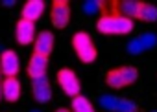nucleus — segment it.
Listing matches in <instances>:
<instances>
[{
  "mask_svg": "<svg viewBox=\"0 0 157 112\" xmlns=\"http://www.w3.org/2000/svg\"><path fill=\"white\" fill-rule=\"evenodd\" d=\"M115 8L104 11L102 9V17L96 22V30L102 35H128L133 31V20L126 19L118 13L117 4H113Z\"/></svg>",
  "mask_w": 157,
  "mask_h": 112,
  "instance_id": "obj_1",
  "label": "nucleus"
},
{
  "mask_svg": "<svg viewBox=\"0 0 157 112\" xmlns=\"http://www.w3.org/2000/svg\"><path fill=\"white\" fill-rule=\"evenodd\" d=\"M72 48L78 55L82 63H94L96 57H98V52H96V46L91 39V35L87 31H76L72 35Z\"/></svg>",
  "mask_w": 157,
  "mask_h": 112,
  "instance_id": "obj_2",
  "label": "nucleus"
},
{
  "mask_svg": "<svg viewBox=\"0 0 157 112\" xmlns=\"http://www.w3.org/2000/svg\"><path fill=\"white\" fill-rule=\"evenodd\" d=\"M139 77V72L135 66H120V68H113L105 74V83L111 88H126L129 85H133Z\"/></svg>",
  "mask_w": 157,
  "mask_h": 112,
  "instance_id": "obj_3",
  "label": "nucleus"
},
{
  "mask_svg": "<svg viewBox=\"0 0 157 112\" xmlns=\"http://www.w3.org/2000/svg\"><path fill=\"white\" fill-rule=\"evenodd\" d=\"M100 107L111 112H139V107L135 101L126 99V97H117L111 94L100 96Z\"/></svg>",
  "mask_w": 157,
  "mask_h": 112,
  "instance_id": "obj_4",
  "label": "nucleus"
},
{
  "mask_svg": "<svg viewBox=\"0 0 157 112\" xmlns=\"http://www.w3.org/2000/svg\"><path fill=\"white\" fill-rule=\"evenodd\" d=\"M56 77H57V85L61 86V90H63L67 96H70V97L80 96V90H82L80 79H78V75H76L70 68H61Z\"/></svg>",
  "mask_w": 157,
  "mask_h": 112,
  "instance_id": "obj_5",
  "label": "nucleus"
},
{
  "mask_svg": "<svg viewBox=\"0 0 157 112\" xmlns=\"http://www.w3.org/2000/svg\"><path fill=\"white\" fill-rule=\"evenodd\" d=\"M50 20L52 26L57 30H63L70 22V4L67 0H54L50 9Z\"/></svg>",
  "mask_w": 157,
  "mask_h": 112,
  "instance_id": "obj_6",
  "label": "nucleus"
},
{
  "mask_svg": "<svg viewBox=\"0 0 157 112\" xmlns=\"http://www.w3.org/2000/svg\"><path fill=\"white\" fill-rule=\"evenodd\" d=\"M155 46H157V35L155 33H142L140 37L129 41L126 48H128V52L131 55H139V53L148 52V50H151Z\"/></svg>",
  "mask_w": 157,
  "mask_h": 112,
  "instance_id": "obj_7",
  "label": "nucleus"
},
{
  "mask_svg": "<svg viewBox=\"0 0 157 112\" xmlns=\"http://www.w3.org/2000/svg\"><path fill=\"white\" fill-rule=\"evenodd\" d=\"M21 68V61L17 57V53L13 50H6L0 55V72H2L6 77H17Z\"/></svg>",
  "mask_w": 157,
  "mask_h": 112,
  "instance_id": "obj_8",
  "label": "nucleus"
},
{
  "mask_svg": "<svg viewBox=\"0 0 157 112\" xmlns=\"http://www.w3.org/2000/svg\"><path fill=\"white\" fill-rule=\"evenodd\" d=\"M15 39L21 46H28L35 41V24L28 20H19L15 28Z\"/></svg>",
  "mask_w": 157,
  "mask_h": 112,
  "instance_id": "obj_9",
  "label": "nucleus"
},
{
  "mask_svg": "<svg viewBox=\"0 0 157 112\" xmlns=\"http://www.w3.org/2000/svg\"><path fill=\"white\" fill-rule=\"evenodd\" d=\"M54 50V33L52 31H39L33 41V53L48 57Z\"/></svg>",
  "mask_w": 157,
  "mask_h": 112,
  "instance_id": "obj_10",
  "label": "nucleus"
},
{
  "mask_svg": "<svg viewBox=\"0 0 157 112\" xmlns=\"http://www.w3.org/2000/svg\"><path fill=\"white\" fill-rule=\"evenodd\" d=\"M32 92H33V97H35L37 103L50 101V97H52V86L48 83V77L43 75V77L32 79Z\"/></svg>",
  "mask_w": 157,
  "mask_h": 112,
  "instance_id": "obj_11",
  "label": "nucleus"
},
{
  "mask_svg": "<svg viewBox=\"0 0 157 112\" xmlns=\"http://www.w3.org/2000/svg\"><path fill=\"white\" fill-rule=\"evenodd\" d=\"M46 70H48V57H43L39 53H32V57L28 61V66H26L28 75L32 79H37V77L46 75Z\"/></svg>",
  "mask_w": 157,
  "mask_h": 112,
  "instance_id": "obj_12",
  "label": "nucleus"
},
{
  "mask_svg": "<svg viewBox=\"0 0 157 112\" xmlns=\"http://www.w3.org/2000/svg\"><path fill=\"white\" fill-rule=\"evenodd\" d=\"M44 13V2L43 0H28L22 6V20H28V22H33L39 20Z\"/></svg>",
  "mask_w": 157,
  "mask_h": 112,
  "instance_id": "obj_13",
  "label": "nucleus"
},
{
  "mask_svg": "<svg viewBox=\"0 0 157 112\" xmlns=\"http://www.w3.org/2000/svg\"><path fill=\"white\" fill-rule=\"evenodd\" d=\"M0 88H2V97L10 103H15L21 97V83L17 77H6Z\"/></svg>",
  "mask_w": 157,
  "mask_h": 112,
  "instance_id": "obj_14",
  "label": "nucleus"
},
{
  "mask_svg": "<svg viewBox=\"0 0 157 112\" xmlns=\"http://www.w3.org/2000/svg\"><path fill=\"white\" fill-rule=\"evenodd\" d=\"M117 8H118V13L122 17H126V19H137L140 2H137V0H122V2H117Z\"/></svg>",
  "mask_w": 157,
  "mask_h": 112,
  "instance_id": "obj_15",
  "label": "nucleus"
},
{
  "mask_svg": "<svg viewBox=\"0 0 157 112\" xmlns=\"http://www.w3.org/2000/svg\"><path fill=\"white\" fill-rule=\"evenodd\" d=\"M137 19L142 22H155L157 20V6H153L150 2H140Z\"/></svg>",
  "mask_w": 157,
  "mask_h": 112,
  "instance_id": "obj_16",
  "label": "nucleus"
},
{
  "mask_svg": "<svg viewBox=\"0 0 157 112\" xmlns=\"http://www.w3.org/2000/svg\"><path fill=\"white\" fill-rule=\"evenodd\" d=\"M70 110L72 112H96L94 110V105L85 96H76V97H72Z\"/></svg>",
  "mask_w": 157,
  "mask_h": 112,
  "instance_id": "obj_17",
  "label": "nucleus"
},
{
  "mask_svg": "<svg viewBox=\"0 0 157 112\" xmlns=\"http://www.w3.org/2000/svg\"><path fill=\"white\" fill-rule=\"evenodd\" d=\"M104 9V2H100V0H89V2L83 4V11L87 15H96Z\"/></svg>",
  "mask_w": 157,
  "mask_h": 112,
  "instance_id": "obj_18",
  "label": "nucleus"
},
{
  "mask_svg": "<svg viewBox=\"0 0 157 112\" xmlns=\"http://www.w3.org/2000/svg\"><path fill=\"white\" fill-rule=\"evenodd\" d=\"M15 2H13V0H4V2H2V6H6V8H10V6H13Z\"/></svg>",
  "mask_w": 157,
  "mask_h": 112,
  "instance_id": "obj_19",
  "label": "nucleus"
},
{
  "mask_svg": "<svg viewBox=\"0 0 157 112\" xmlns=\"http://www.w3.org/2000/svg\"><path fill=\"white\" fill-rule=\"evenodd\" d=\"M56 112H72V110H70V108H65V107H61V108H57Z\"/></svg>",
  "mask_w": 157,
  "mask_h": 112,
  "instance_id": "obj_20",
  "label": "nucleus"
},
{
  "mask_svg": "<svg viewBox=\"0 0 157 112\" xmlns=\"http://www.w3.org/2000/svg\"><path fill=\"white\" fill-rule=\"evenodd\" d=\"M0 97H2V88H0Z\"/></svg>",
  "mask_w": 157,
  "mask_h": 112,
  "instance_id": "obj_21",
  "label": "nucleus"
},
{
  "mask_svg": "<svg viewBox=\"0 0 157 112\" xmlns=\"http://www.w3.org/2000/svg\"><path fill=\"white\" fill-rule=\"evenodd\" d=\"M32 112H39V110H32Z\"/></svg>",
  "mask_w": 157,
  "mask_h": 112,
  "instance_id": "obj_22",
  "label": "nucleus"
},
{
  "mask_svg": "<svg viewBox=\"0 0 157 112\" xmlns=\"http://www.w3.org/2000/svg\"><path fill=\"white\" fill-rule=\"evenodd\" d=\"M155 112H157V110H155Z\"/></svg>",
  "mask_w": 157,
  "mask_h": 112,
  "instance_id": "obj_23",
  "label": "nucleus"
}]
</instances>
